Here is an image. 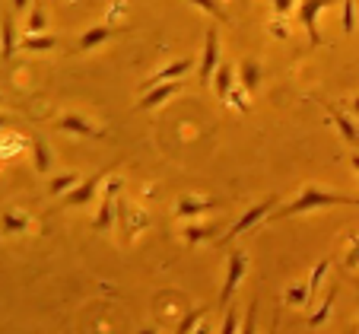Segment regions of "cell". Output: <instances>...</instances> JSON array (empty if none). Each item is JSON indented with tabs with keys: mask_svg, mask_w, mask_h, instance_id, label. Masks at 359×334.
I'll use <instances>...</instances> for the list:
<instances>
[{
	"mask_svg": "<svg viewBox=\"0 0 359 334\" xmlns=\"http://www.w3.org/2000/svg\"><path fill=\"white\" fill-rule=\"evenodd\" d=\"M337 204H350V207H356V204H359V198H350V194H331V191H321V188H315V185H309V188H305L296 201H290V204L277 207V211H273L271 217H273V220H286V217H296V213L321 211V207H337Z\"/></svg>",
	"mask_w": 359,
	"mask_h": 334,
	"instance_id": "1",
	"label": "cell"
},
{
	"mask_svg": "<svg viewBox=\"0 0 359 334\" xmlns=\"http://www.w3.org/2000/svg\"><path fill=\"white\" fill-rule=\"evenodd\" d=\"M277 204H280V201L271 194V198H264V201H261V204H255V207H251V211H245V213H242V220H238V223L232 226L229 232H223V236H219V242H223V246H226V242H232V239H236V236H242V232H248L255 223H261V220H267V217H271V213L277 211Z\"/></svg>",
	"mask_w": 359,
	"mask_h": 334,
	"instance_id": "2",
	"label": "cell"
},
{
	"mask_svg": "<svg viewBox=\"0 0 359 334\" xmlns=\"http://www.w3.org/2000/svg\"><path fill=\"white\" fill-rule=\"evenodd\" d=\"M217 67H219V32L217 26H210L207 35H203V58H201V70H197L201 86H210V76L217 74Z\"/></svg>",
	"mask_w": 359,
	"mask_h": 334,
	"instance_id": "3",
	"label": "cell"
},
{
	"mask_svg": "<svg viewBox=\"0 0 359 334\" xmlns=\"http://www.w3.org/2000/svg\"><path fill=\"white\" fill-rule=\"evenodd\" d=\"M245 271H248V255L245 252H232L229 255V267H226V280H223V290H219V306H229L232 293H236V286L242 283Z\"/></svg>",
	"mask_w": 359,
	"mask_h": 334,
	"instance_id": "4",
	"label": "cell"
},
{
	"mask_svg": "<svg viewBox=\"0 0 359 334\" xmlns=\"http://www.w3.org/2000/svg\"><path fill=\"white\" fill-rule=\"evenodd\" d=\"M334 4H337V0H302V4H299V22L305 26V32H309L312 45H318V41H321V32H318L321 10L334 7Z\"/></svg>",
	"mask_w": 359,
	"mask_h": 334,
	"instance_id": "5",
	"label": "cell"
},
{
	"mask_svg": "<svg viewBox=\"0 0 359 334\" xmlns=\"http://www.w3.org/2000/svg\"><path fill=\"white\" fill-rule=\"evenodd\" d=\"M315 102H318L321 109H325L327 115H331V121L337 124V131H340V134H344V140L350 143V147H359V128L350 121V115H346V112L340 109V105L327 102V99H315Z\"/></svg>",
	"mask_w": 359,
	"mask_h": 334,
	"instance_id": "6",
	"label": "cell"
},
{
	"mask_svg": "<svg viewBox=\"0 0 359 334\" xmlns=\"http://www.w3.org/2000/svg\"><path fill=\"white\" fill-rule=\"evenodd\" d=\"M175 93H182V83L178 80H169V83H159V86H153V89H147L143 93V99L137 102V109L140 112H149V109H156V105H163L165 99H172Z\"/></svg>",
	"mask_w": 359,
	"mask_h": 334,
	"instance_id": "7",
	"label": "cell"
},
{
	"mask_svg": "<svg viewBox=\"0 0 359 334\" xmlns=\"http://www.w3.org/2000/svg\"><path fill=\"white\" fill-rule=\"evenodd\" d=\"M102 178H105V172H95V175L86 178V182H80L74 191H67V198H64L61 207H83V204H89V201L95 198V188H99Z\"/></svg>",
	"mask_w": 359,
	"mask_h": 334,
	"instance_id": "8",
	"label": "cell"
},
{
	"mask_svg": "<svg viewBox=\"0 0 359 334\" xmlns=\"http://www.w3.org/2000/svg\"><path fill=\"white\" fill-rule=\"evenodd\" d=\"M16 51H20V45H16V22L10 13H4V20H0V61L4 64L13 61Z\"/></svg>",
	"mask_w": 359,
	"mask_h": 334,
	"instance_id": "9",
	"label": "cell"
},
{
	"mask_svg": "<svg viewBox=\"0 0 359 334\" xmlns=\"http://www.w3.org/2000/svg\"><path fill=\"white\" fill-rule=\"evenodd\" d=\"M124 32V26H89L86 32L80 35V41H76V51H93L95 45H102V41H109L111 35Z\"/></svg>",
	"mask_w": 359,
	"mask_h": 334,
	"instance_id": "10",
	"label": "cell"
},
{
	"mask_svg": "<svg viewBox=\"0 0 359 334\" xmlns=\"http://www.w3.org/2000/svg\"><path fill=\"white\" fill-rule=\"evenodd\" d=\"M191 70V61L184 58V61H172V64H165V67H159L156 74L149 76L147 83H143V89H153V86H159V83H169V80H175V76H184Z\"/></svg>",
	"mask_w": 359,
	"mask_h": 334,
	"instance_id": "11",
	"label": "cell"
},
{
	"mask_svg": "<svg viewBox=\"0 0 359 334\" xmlns=\"http://www.w3.org/2000/svg\"><path fill=\"white\" fill-rule=\"evenodd\" d=\"M219 229H223L219 223H191V226H184V242H188V246L213 242V239H219Z\"/></svg>",
	"mask_w": 359,
	"mask_h": 334,
	"instance_id": "12",
	"label": "cell"
},
{
	"mask_svg": "<svg viewBox=\"0 0 359 334\" xmlns=\"http://www.w3.org/2000/svg\"><path fill=\"white\" fill-rule=\"evenodd\" d=\"M210 207H217V201H210V198H194V194H184V198H178L175 213H178V217H197V213H207Z\"/></svg>",
	"mask_w": 359,
	"mask_h": 334,
	"instance_id": "13",
	"label": "cell"
},
{
	"mask_svg": "<svg viewBox=\"0 0 359 334\" xmlns=\"http://www.w3.org/2000/svg\"><path fill=\"white\" fill-rule=\"evenodd\" d=\"M115 217H118V198H102L99 213H95V220H93V229H95V232H105V229H111V223H115Z\"/></svg>",
	"mask_w": 359,
	"mask_h": 334,
	"instance_id": "14",
	"label": "cell"
},
{
	"mask_svg": "<svg viewBox=\"0 0 359 334\" xmlns=\"http://www.w3.org/2000/svg\"><path fill=\"white\" fill-rule=\"evenodd\" d=\"M0 229L7 232V236H16V232L32 229V220L22 211H7V213H0Z\"/></svg>",
	"mask_w": 359,
	"mask_h": 334,
	"instance_id": "15",
	"label": "cell"
},
{
	"mask_svg": "<svg viewBox=\"0 0 359 334\" xmlns=\"http://www.w3.org/2000/svg\"><path fill=\"white\" fill-rule=\"evenodd\" d=\"M57 131H67V134H83V137H99V131L80 115H64L57 118Z\"/></svg>",
	"mask_w": 359,
	"mask_h": 334,
	"instance_id": "16",
	"label": "cell"
},
{
	"mask_svg": "<svg viewBox=\"0 0 359 334\" xmlns=\"http://www.w3.org/2000/svg\"><path fill=\"white\" fill-rule=\"evenodd\" d=\"M232 86H236V76H232V67H229V64H219L217 74H213V89H217V95L223 99V102H229Z\"/></svg>",
	"mask_w": 359,
	"mask_h": 334,
	"instance_id": "17",
	"label": "cell"
},
{
	"mask_svg": "<svg viewBox=\"0 0 359 334\" xmlns=\"http://www.w3.org/2000/svg\"><path fill=\"white\" fill-rule=\"evenodd\" d=\"M238 83H242L248 93H255V89L261 86V67L258 61H251V58H245L242 67H238Z\"/></svg>",
	"mask_w": 359,
	"mask_h": 334,
	"instance_id": "18",
	"label": "cell"
},
{
	"mask_svg": "<svg viewBox=\"0 0 359 334\" xmlns=\"http://www.w3.org/2000/svg\"><path fill=\"white\" fill-rule=\"evenodd\" d=\"M337 302V286H331L327 290V296H325V302H321L318 309H315L312 315H309V328H321L327 319H331V306Z\"/></svg>",
	"mask_w": 359,
	"mask_h": 334,
	"instance_id": "19",
	"label": "cell"
},
{
	"mask_svg": "<svg viewBox=\"0 0 359 334\" xmlns=\"http://www.w3.org/2000/svg\"><path fill=\"white\" fill-rule=\"evenodd\" d=\"M55 45H57L55 35H26V39L20 41L22 51H51Z\"/></svg>",
	"mask_w": 359,
	"mask_h": 334,
	"instance_id": "20",
	"label": "cell"
},
{
	"mask_svg": "<svg viewBox=\"0 0 359 334\" xmlns=\"http://www.w3.org/2000/svg\"><path fill=\"white\" fill-rule=\"evenodd\" d=\"M32 159H35V172L45 175L48 166H51V156H48V143L41 137H32Z\"/></svg>",
	"mask_w": 359,
	"mask_h": 334,
	"instance_id": "21",
	"label": "cell"
},
{
	"mask_svg": "<svg viewBox=\"0 0 359 334\" xmlns=\"http://www.w3.org/2000/svg\"><path fill=\"white\" fill-rule=\"evenodd\" d=\"M203 319H207V309H191V312L188 315H184V319L182 321H178V328H175V334H194V328L197 325H201V321Z\"/></svg>",
	"mask_w": 359,
	"mask_h": 334,
	"instance_id": "22",
	"label": "cell"
},
{
	"mask_svg": "<svg viewBox=\"0 0 359 334\" xmlns=\"http://www.w3.org/2000/svg\"><path fill=\"white\" fill-rule=\"evenodd\" d=\"M327 271H331V261L321 258L318 265H315L312 277H309V306H312V300H315V293H318V286H321V280H325V274H327Z\"/></svg>",
	"mask_w": 359,
	"mask_h": 334,
	"instance_id": "23",
	"label": "cell"
},
{
	"mask_svg": "<svg viewBox=\"0 0 359 334\" xmlns=\"http://www.w3.org/2000/svg\"><path fill=\"white\" fill-rule=\"evenodd\" d=\"M191 4H194L197 10H203V13H210L213 20H219V22L229 20V13L223 10V4H219V0H191Z\"/></svg>",
	"mask_w": 359,
	"mask_h": 334,
	"instance_id": "24",
	"label": "cell"
},
{
	"mask_svg": "<svg viewBox=\"0 0 359 334\" xmlns=\"http://www.w3.org/2000/svg\"><path fill=\"white\" fill-rule=\"evenodd\" d=\"M147 223H149V217L140 211V207L134 204V207L128 211V239H130V236H137V232H140Z\"/></svg>",
	"mask_w": 359,
	"mask_h": 334,
	"instance_id": "25",
	"label": "cell"
},
{
	"mask_svg": "<svg viewBox=\"0 0 359 334\" xmlns=\"http://www.w3.org/2000/svg\"><path fill=\"white\" fill-rule=\"evenodd\" d=\"M286 302H290V306H309V280L290 286V290H286Z\"/></svg>",
	"mask_w": 359,
	"mask_h": 334,
	"instance_id": "26",
	"label": "cell"
},
{
	"mask_svg": "<svg viewBox=\"0 0 359 334\" xmlns=\"http://www.w3.org/2000/svg\"><path fill=\"white\" fill-rule=\"evenodd\" d=\"M26 29H29V35H41V29H45V10H41V4H32V13H29V20H26Z\"/></svg>",
	"mask_w": 359,
	"mask_h": 334,
	"instance_id": "27",
	"label": "cell"
},
{
	"mask_svg": "<svg viewBox=\"0 0 359 334\" xmlns=\"http://www.w3.org/2000/svg\"><path fill=\"white\" fill-rule=\"evenodd\" d=\"M258 331V300H251L248 312H245V321L238 325V334H255Z\"/></svg>",
	"mask_w": 359,
	"mask_h": 334,
	"instance_id": "28",
	"label": "cell"
},
{
	"mask_svg": "<svg viewBox=\"0 0 359 334\" xmlns=\"http://www.w3.org/2000/svg\"><path fill=\"white\" fill-rule=\"evenodd\" d=\"M76 185H80V175H74V172H70V175H61L51 182V194H67V191H74Z\"/></svg>",
	"mask_w": 359,
	"mask_h": 334,
	"instance_id": "29",
	"label": "cell"
},
{
	"mask_svg": "<svg viewBox=\"0 0 359 334\" xmlns=\"http://www.w3.org/2000/svg\"><path fill=\"white\" fill-rule=\"evenodd\" d=\"M340 26H344L346 35L356 29V0H344V16H340Z\"/></svg>",
	"mask_w": 359,
	"mask_h": 334,
	"instance_id": "30",
	"label": "cell"
},
{
	"mask_svg": "<svg viewBox=\"0 0 359 334\" xmlns=\"http://www.w3.org/2000/svg\"><path fill=\"white\" fill-rule=\"evenodd\" d=\"M238 331V315L232 312V309H226L223 315V328H219V334H236Z\"/></svg>",
	"mask_w": 359,
	"mask_h": 334,
	"instance_id": "31",
	"label": "cell"
},
{
	"mask_svg": "<svg viewBox=\"0 0 359 334\" xmlns=\"http://www.w3.org/2000/svg\"><path fill=\"white\" fill-rule=\"evenodd\" d=\"M344 265L350 267H359V236H353V246H350V252H346V258H344Z\"/></svg>",
	"mask_w": 359,
	"mask_h": 334,
	"instance_id": "32",
	"label": "cell"
},
{
	"mask_svg": "<svg viewBox=\"0 0 359 334\" xmlns=\"http://www.w3.org/2000/svg\"><path fill=\"white\" fill-rule=\"evenodd\" d=\"M245 86H232V93H229V102L232 105H238V112H248V99H245V93H242Z\"/></svg>",
	"mask_w": 359,
	"mask_h": 334,
	"instance_id": "33",
	"label": "cell"
},
{
	"mask_svg": "<svg viewBox=\"0 0 359 334\" xmlns=\"http://www.w3.org/2000/svg\"><path fill=\"white\" fill-rule=\"evenodd\" d=\"M102 198H121V178H111L109 188H105V194Z\"/></svg>",
	"mask_w": 359,
	"mask_h": 334,
	"instance_id": "34",
	"label": "cell"
},
{
	"mask_svg": "<svg viewBox=\"0 0 359 334\" xmlns=\"http://www.w3.org/2000/svg\"><path fill=\"white\" fill-rule=\"evenodd\" d=\"M292 7H296V0H273V10H277V16H286Z\"/></svg>",
	"mask_w": 359,
	"mask_h": 334,
	"instance_id": "35",
	"label": "cell"
},
{
	"mask_svg": "<svg viewBox=\"0 0 359 334\" xmlns=\"http://www.w3.org/2000/svg\"><path fill=\"white\" fill-rule=\"evenodd\" d=\"M346 109H350L353 115H359V95H356V99H350V102H346Z\"/></svg>",
	"mask_w": 359,
	"mask_h": 334,
	"instance_id": "36",
	"label": "cell"
},
{
	"mask_svg": "<svg viewBox=\"0 0 359 334\" xmlns=\"http://www.w3.org/2000/svg\"><path fill=\"white\" fill-rule=\"evenodd\" d=\"M29 7V0H13V10H26Z\"/></svg>",
	"mask_w": 359,
	"mask_h": 334,
	"instance_id": "37",
	"label": "cell"
},
{
	"mask_svg": "<svg viewBox=\"0 0 359 334\" xmlns=\"http://www.w3.org/2000/svg\"><path fill=\"white\" fill-rule=\"evenodd\" d=\"M194 334H210V328H207V325H203V321H201V325L194 328Z\"/></svg>",
	"mask_w": 359,
	"mask_h": 334,
	"instance_id": "38",
	"label": "cell"
},
{
	"mask_svg": "<svg viewBox=\"0 0 359 334\" xmlns=\"http://www.w3.org/2000/svg\"><path fill=\"white\" fill-rule=\"evenodd\" d=\"M353 169L359 172V153H353Z\"/></svg>",
	"mask_w": 359,
	"mask_h": 334,
	"instance_id": "39",
	"label": "cell"
},
{
	"mask_svg": "<svg viewBox=\"0 0 359 334\" xmlns=\"http://www.w3.org/2000/svg\"><path fill=\"white\" fill-rule=\"evenodd\" d=\"M277 325H280V319H273V325H271V331L267 334H277Z\"/></svg>",
	"mask_w": 359,
	"mask_h": 334,
	"instance_id": "40",
	"label": "cell"
},
{
	"mask_svg": "<svg viewBox=\"0 0 359 334\" xmlns=\"http://www.w3.org/2000/svg\"><path fill=\"white\" fill-rule=\"evenodd\" d=\"M140 334H156V328H143V331Z\"/></svg>",
	"mask_w": 359,
	"mask_h": 334,
	"instance_id": "41",
	"label": "cell"
},
{
	"mask_svg": "<svg viewBox=\"0 0 359 334\" xmlns=\"http://www.w3.org/2000/svg\"><path fill=\"white\" fill-rule=\"evenodd\" d=\"M4 124H7V115H0V128H4Z\"/></svg>",
	"mask_w": 359,
	"mask_h": 334,
	"instance_id": "42",
	"label": "cell"
},
{
	"mask_svg": "<svg viewBox=\"0 0 359 334\" xmlns=\"http://www.w3.org/2000/svg\"><path fill=\"white\" fill-rule=\"evenodd\" d=\"M346 334H356V331H346Z\"/></svg>",
	"mask_w": 359,
	"mask_h": 334,
	"instance_id": "43",
	"label": "cell"
}]
</instances>
